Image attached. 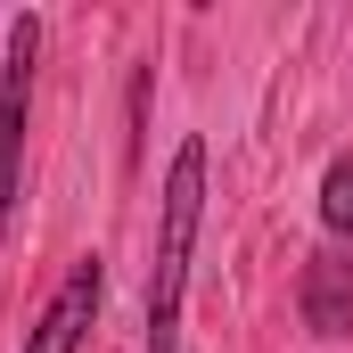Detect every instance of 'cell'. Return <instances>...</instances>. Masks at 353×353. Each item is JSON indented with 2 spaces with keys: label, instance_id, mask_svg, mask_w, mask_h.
Listing matches in <instances>:
<instances>
[{
  "label": "cell",
  "instance_id": "cell-1",
  "mask_svg": "<svg viewBox=\"0 0 353 353\" xmlns=\"http://www.w3.org/2000/svg\"><path fill=\"white\" fill-rule=\"evenodd\" d=\"M197 222H205V140H181L165 165V197H157V263H148V353H173L181 329V288H189V255H197Z\"/></svg>",
  "mask_w": 353,
  "mask_h": 353
},
{
  "label": "cell",
  "instance_id": "cell-2",
  "mask_svg": "<svg viewBox=\"0 0 353 353\" xmlns=\"http://www.w3.org/2000/svg\"><path fill=\"white\" fill-rule=\"evenodd\" d=\"M33 66H41V17L8 25V58H0V239L17 230L25 205V123H33Z\"/></svg>",
  "mask_w": 353,
  "mask_h": 353
},
{
  "label": "cell",
  "instance_id": "cell-3",
  "mask_svg": "<svg viewBox=\"0 0 353 353\" xmlns=\"http://www.w3.org/2000/svg\"><path fill=\"white\" fill-rule=\"evenodd\" d=\"M99 296H107V263L83 255V263L58 279V296L41 304V321L25 329V353H83L90 329H99Z\"/></svg>",
  "mask_w": 353,
  "mask_h": 353
},
{
  "label": "cell",
  "instance_id": "cell-4",
  "mask_svg": "<svg viewBox=\"0 0 353 353\" xmlns=\"http://www.w3.org/2000/svg\"><path fill=\"white\" fill-rule=\"evenodd\" d=\"M296 312L312 337H353V247H312L296 279Z\"/></svg>",
  "mask_w": 353,
  "mask_h": 353
},
{
  "label": "cell",
  "instance_id": "cell-5",
  "mask_svg": "<svg viewBox=\"0 0 353 353\" xmlns=\"http://www.w3.org/2000/svg\"><path fill=\"white\" fill-rule=\"evenodd\" d=\"M321 222H329V239H337V247L353 239V157H337V165L321 173Z\"/></svg>",
  "mask_w": 353,
  "mask_h": 353
},
{
  "label": "cell",
  "instance_id": "cell-6",
  "mask_svg": "<svg viewBox=\"0 0 353 353\" xmlns=\"http://www.w3.org/2000/svg\"><path fill=\"white\" fill-rule=\"evenodd\" d=\"M148 157V66L132 74V132H123V165H140Z\"/></svg>",
  "mask_w": 353,
  "mask_h": 353
}]
</instances>
